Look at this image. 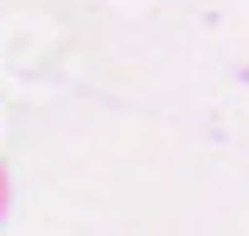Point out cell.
Returning a JSON list of instances; mask_svg holds the SVG:
<instances>
[{"label": "cell", "instance_id": "obj_1", "mask_svg": "<svg viewBox=\"0 0 249 236\" xmlns=\"http://www.w3.org/2000/svg\"><path fill=\"white\" fill-rule=\"evenodd\" d=\"M0 217H7V166H0Z\"/></svg>", "mask_w": 249, "mask_h": 236}]
</instances>
